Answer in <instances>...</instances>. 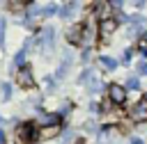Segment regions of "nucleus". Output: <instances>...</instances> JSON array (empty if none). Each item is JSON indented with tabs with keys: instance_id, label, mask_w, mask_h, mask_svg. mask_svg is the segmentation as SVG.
I'll list each match as a JSON object with an SVG mask.
<instances>
[{
	"instance_id": "5",
	"label": "nucleus",
	"mask_w": 147,
	"mask_h": 144,
	"mask_svg": "<svg viewBox=\"0 0 147 144\" xmlns=\"http://www.w3.org/2000/svg\"><path fill=\"white\" fill-rule=\"evenodd\" d=\"M18 85H21V87H25V89L34 87V80H32V71H30L28 66H23V69L18 71Z\"/></svg>"
},
{
	"instance_id": "4",
	"label": "nucleus",
	"mask_w": 147,
	"mask_h": 144,
	"mask_svg": "<svg viewBox=\"0 0 147 144\" xmlns=\"http://www.w3.org/2000/svg\"><path fill=\"white\" fill-rule=\"evenodd\" d=\"M83 32H85V25H74V27H69L67 30V39L71 41V43H80L83 41Z\"/></svg>"
},
{
	"instance_id": "8",
	"label": "nucleus",
	"mask_w": 147,
	"mask_h": 144,
	"mask_svg": "<svg viewBox=\"0 0 147 144\" xmlns=\"http://www.w3.org/2000/svg\"><path fill=\"white\" fill-rule=\"evenodd\" d=\"M99 64L103 66V69H108V71H113V69H117V59H113V57H99Z\"/></svg>"
},
{
	"instance_id": "18",
	"label": "nucleus",
	"mask_w": 147,
	"mask_h": 144,
	"mask_svg": "<svg viewBox=\"0 0 147 144\" xmlns=\"http://www.w3.org/2000/svg\"><path fill=\"white\" fill-rule=\"evenodd\" d=\"M0 144H5V135L2 133H0Z\"/></svg>"
},
{
	"instance_id": "1",
	"label": "nucleus",
	"mask_w": 147,
	"mask_h": 144,
	"mask_svg": "<svg viewBox=\"0 0 147 144\" xmlns=\"http://www.w3.org/2000/svg\"><path fill=\"white\" fill-rule=\"evenodd\" d=\"M34 41H37V43H39L44 50H48V48L53 46V41H55V32H53V27H44Z\"/></svg>"
},
{
	"instance_id": "17",
	"label": "nucleus",
	"mask_w": 147,
	"mask_h": 144,
	"mask_svg": "<svg viewBox=\"0 0 147 144\" xmlns=\"http://www.w3.org/2000/svg\"><path fill=\"white\" fill-rule=\"evenodd\" d=\"M131 144H142V139H138V137H133V139H131Z\"/></svg>"
},
{
	"instance_id": "3",
	"label": "nucleus",
	"mask_w": 147,
	"mask_h": 144,
	"mask_svg": "<svg viewBox=\"0 0 147 144\" xmlns=\"http://www.w3.org/2000/svg\"><path fill=\"white\" fill-rule=\"evenodd\" d=\"M131 119L133 121H147V101H140L131 107Z\"/></svg>"
},
{
	"instance_id": "10",
	"label": "nucleus",
	"mask_w": 147,
	"mask_h": 144,
	"mask_svg": "<svg viewBox=\"0 0 147 144\" xmlns=\"http://www.w3.org/2000/svg\"><path fill=\"white\" fill-rule=\"evenodd\" d=\"M25 50H28V48H23V50H18V53H16V57H14V64H16V66H23V59H25Z\"/></svg>"
},
{
	"instance_id": "11",
	"label": "nucleus",
	"mask_w": 147,
	"mask_h": 144,
	"mask_svg": "<svg viewBox=\"0 0 147 144\" xmlns=\"http://www.w3.org/2000/svg\"><path fill=\"white\" fill-rule=\"evenodd\" d=\"M2 43H5V18L0 16V48H2Z\"/></svg>"
},
{
	"instance_id": "2",
	"label": "nucleus",
	"mask_w": 147,
	"mask_h": 144,
	"mask_svg": "<svg viewBox=\"0 0 147 144\" xmlns=\"http://www.w3.org/2000/svg\"><path fill=\"white\" fill-rule=\"evenodd\" d=\"M108 98H110V103L122 105V103L126 101V89H124L122 85H110V89H108Z\"/></svg>"
},
{
	"instance_id": "13",
	"label": "nucleus",
	"mask_w": 147,
	"mask_h": 144,
	"mask_svg": "<svg viewBox=\"0 0 147 144\" xmlns=\"http://www.w3.org/2000/svg\"><path fill=\"white\" fill-rule=\"evenodd\" d=\"M2 96H5V98L11 96V87H9V85H2Z\"/></svg>"
},
{
	"instance_id": "9",
	"label": "nucleus",
	"mask_w": 147,
	"mask_h": 144,
	"mask_svg": "<svg viewBox=\"0 0 147 144\" xmlns=\"http://www.w3.org/2000/svg\"><path fill=\"white\" fill-rule=\"evenodd\" d=\"M76 7H78V2H67V5H64V11H62V16H64V18H69V16H71V11H74Z\"/></svg>"
},
{
	"instance_id": "19",
	"label": "nucleus",
	"mask_w": 147,
	"mask_h": 144,
	"mask_svg": "<svg viewBox=\"0 0 147 144\" xmlns=\"http://www.w3.org/2000/svg\"><path fill=\"white\" fill-rule=\"evenodd\" d=\"M145 101H147V96H145Z\"/></svg>"
},
{
	"instance_id": "7",
	"label": "nucleus",
	"mask_w": 147,
	"mask_h": 144,
	"mask_svg": "<svg viewBox=\"0 0 147 144\" xmlns=\"http://www.w3.org/2000/svg\"><path fill=\"white\" fill-rule=\"evenodd\" d=\"M57 130H60V123H55V126H44V128L39 130V135H37V137H41V139H48V137L57 135Z\"/></svg>"
},
{
	"instance_id": "12",
	"label": "nucleus",
	"mask_w": 147,
	"mask_h": 144,
	"mask_svg": "<svg viewBox=\"0 0 147 144\" xmlns=\"http://www.w3.org/2000/svg\"><path fill=\"white\" fill-rule=\"evenodd\" d=\"M126 85H129L131 89H138V87H140V85H138V78H129V80H126Z\"/></svg>"
},
{
	"instance_id": "15",
	"label": "nucleus",
	"mask_w": 147,
	"mask_h": 144,
	"mask_svg": "<svg viewBox=\"0 0 147 144\" xmlns=\"http://www.w3.org/2000/svg\"><path fill=\"white\" fill-rule=\"evenodd\" d=\"M57 11V5H48L46 9H44V14H55Z\"/></svg>"
},
{
	"instance_id": "6",
	"label": "nucleus",
	"mask_w": 147,
	"mask_h": 144,
	"mask_svg": "<svg viewBox=\"0 0 147 144\" xmlns=\"http://www.w3.org/2000/svg\"><path fill=\"white\" fill-rule=\"evenodd\" d=\"M115 27H117L115 18H103V21H101V25H99V30H101V34H103V37L113 34V30H115Z\"/></svg>"
},
{
	"instance_id": "14",
	"label": "nucleus",
	"mask_w": 147,
	"mask_h": 144,
	"mask_svg": "<svg viewBox=\"0 0 147 144\" xmlns=\"http://www.w3.org/2000/svg\"><path fill=\"white\" fill-rule=\"evenodd\" d=\"M138 73L147 75V62H140V64H138Z\"/></svg>"
},
{
	"instance_id": "16",
	"label": "nucleus",
	"mask_w": 147,
	"mask_h": 144,
	"mask_svg": "<svg viewBox=\"0 0 147 144\" xmlns=\"http://www.w3.org/2000/svg\"><path fill=\"white\" fill-rule=\"evenodd\" d=\"M140 53L147 57V41H140Z\"/></svg>"
}]
</instances>
